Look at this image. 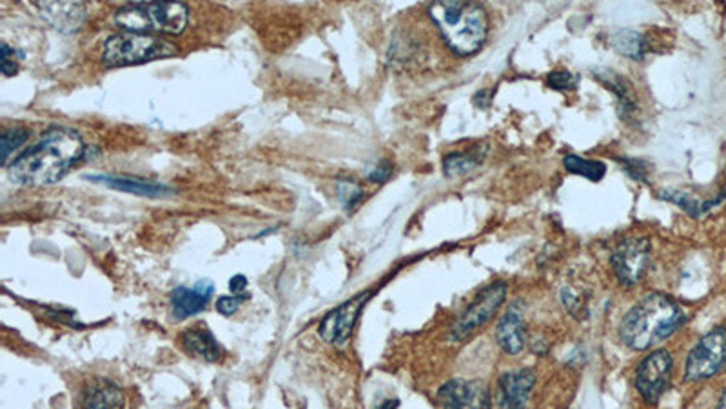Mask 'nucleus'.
<instances>
[{
    "label": "nucleus",
    "instance_id": "f03ea898",
    "mask_svg": "<svg viewBox=\"0 0 726 409\" xmlns=\"http://www.w3.org/2000/svg\"><path fill=\"white\" fill-rule=\"evenodd\" d=\"M684 322L686 311L675 299L665 293H650L623 317L619 337L627 347L645 351L666 340Z\"/></svg>",
    "mask_w": 726,
    "mask_h": 409
},
{
    "label": "nucleus",
    "instance_id": "2f4dec72",
    "mask_svg": "<svg viewBox=\"0 0 726 409\" xmlns=\"http://www.w3.org/2000/svg\"><path fill=\"white\" fill-rule=\"evenodd\" d=\"M398 407V400H385L382 405H378L376 409H396Z\"/></svg>",
    "mask_w": 726,
    "mask_h": 409
},
{
    "label": "nucleus",
    "instance_id": "9b49d317",
    "mask_svg": "<svg viewBox=\"0 0 726 409\" xmlns=\"http://www.w3.org/2000/svg\"><path fill=\"white\" fill-rule=\"evenodd\" d=\"M438 400L441 409H491V391L483 380H448Z\"/></svg>",
    "mask_w": 726,
    "mask_h": 409
},
{
    "label": "nucleus",
    "instance_id": "bb28decb",
    "mask_svg": "<svg viewBox=\"0 0 726 409\" xmlns=\"http://www.w3.org/2000/svg\"><path fill=\"white\" fill-rule=\"evenodd\" d=\"M3 62H0V66H3V73L6 75V77H14L17 71H19V57H23L19 52H15L14 48H10L8 44H3Z\"/></svg>",
    "mask_w": 726,
    "mask_h": 409
},
{
    "label": "nucleus",
    "instance_id": "9d476101",
    "mask_svg": "<svg viewBox=\"0 0 726 409\" xmlns=\"http://www.w3.org/2000/svg\"><path fill=\"white\" fill-rule=\"evenodd\" d=\"M369 299H371V291L358 293L356 297L349 299L347 302L340 304L331 313H327L318 328L320 337L329 344L344 346L351 338L356 320Z\"/></svg>",
    "mask_w": 726,
    "mask_h": 409
},
{
    "label": "nucleus",
    "instance_id": "5701e85b",
    "mask_svg": "<svg viewBox=\"0 0 726 409\" xmlns=\"http://www.w3.org/2000/svg\"><path fill=\"white\" fill-rule=\"evenodd\" d=\"M612 46L616 52H619L621 55L634 59V61H641L645 57L646 52V41L639 32L634 30H621L612 37Z\"/></svg>",
    "mask_w": 726,
    "mask_h": 409
},
{
    "label": "nucleus",
    "instance_id": "4be33fe9",
    "mask_svg": "<svg viewBox=\"0 0 726 409\" xmlns=\"http://www.w3.org/2000/svg\"><path fill=\"white\" fill-rule=\"evenodd\" d=\"M563 166L569 173L589 178L592 182L603 180L607 175V164L601 160H592V158H583L580 155H567L563 158Z\"/></svg>",
    "mask_w": 726,
    "mask_h": 409
},
{
    "label": "nucleus",
    "instance_id": "39448f33",
    "mask_svg": "<svg viewBox=\"0 0 726 409\" xmlns=\"http://www.w3.org/2000/svg\"><path fill=\"white\" fill-rule=\"evenodd\" d=\"M176 53V48L158 35L122 32L106 41L104 64L108 68L138 66L153 61L169 59Z\"/></svg>",
    "mask_w": 726,
    "mask_h": 409
},
{
    "label": "nucleus",
    "instance_id": "cd10ccee",
    "mask_svg": "<svg viewBox=\"0 0 726 409\" xmlns=\"http://www.w3.org/2000/svg\"><path fill=\"white\" fill-rule=\"evenodd\" d=\"M244 299H246V295H225V297H220L218 302H216V309H218V313H222L225 317H231L240 309Z\"/></svg>",
    "mask_w": 726,
    "mask_h": 409
},
{
    "label": "nucleus",
    "instance_id": "7c9ffc66",
    "mask_svg": "<svg viewBox=\"0 0 726 409\" xmlns=\"http://www.w3.org/2000/svg\"><path fill=\"white\" fill-rule=\"evenodd\" d=\"M246 288H248V279H246L244 275H234V277H231V281H229V290H231L232 295H244Z\"/></svg>",
    "mask_w": 726,
    "mask_h": 409
},
{
    "label": "nucleus",
    "instance_id": "393cba45",
    "mask_svg": "<svg viewBox=\"0 0 726 409\" xmlns=\"http://www.w3.org/2000/svg\"><path fill=\"white\" fill-rule=\"evenodd\" d=\"M338 196L347 212H353L358 208V204L363 198V189L358 185L354 180H340L338 182Z\"/></svg>",
    "mask_w": 726,
    "mask_h": 409
},
{
    "label": "nucleus",
    "instance_id": "a211bd4d",
    "mask_svg": "<svg viewBox=\"0 0 726 409\" xmlns=\"http://www.w3.org/2000/svg\"><path fill=\"white\" fill-rule=\"evenodd\" d=\"M182 344L189 353H193L207 362H216L222 357V346L216 342V338L212 337L211 331L202 329V328H191V329L184 331Z\"/></svg>",
    "mask_w": 726,
    "mask_h": 409
},
{
    "label": "nucleus",
    "instance_id": "473e14b6",
    "mask_svg": "<svg viewBox=\"0 0 726 409\" xmlns=\"http://www.w3.org/2000/svg\"><path fill=\"white\" fill-rule=\"evenodd\" d=\"M717 409H726V389L722 391V395H721V400H719V405H717Z\"/></svg>",
    "mask_w": 726,
    "mask_h": 409
},
{
    "label": "nucleus",
    "instance_id": "423d86ee",
    "mask_svg": "<svg viewBox=\"0 0 726 409\" xmlns=\"http://www.w3.org/2000/svg\"><path fill=\"white\" fill-rule=\"evenodd\" d=\"M507 284L505 282H495L483 290L468 306L467 309L459 315V319L452 324L450 328V338L456 342H461L468 338L474 331H477L481 326H486L504 306L507 299Z\"/></svg>",
    "mask_w": 726,
    "mask_h": 409
},
{
    "label": "nucleus",
    "instance_id": "c85d7f7f",
    "mask_svg": "<svg viewBox=\"0 0 726 409\" xmlns=\"http://www.w3.org/2000/svg\"><path fill=\"white\" fill-rule=\"evenodd\" d=\"M392 176V164L389 160H382L376 164V167L367 175V178L374 184H382Z\"/></svg>",
    "mask_w": 726,
    "mask_h": 409
},
{
    "label": "nucleus",
    "instance_id": "f8f14e48",
    "mask_svg": "<svg viewBox=\"0 0 726 409\" xmlns=\"http://www.w3.org/2000/svg\"><path fill=\"white\" fill-rule=\"evenodd\" d=\"M536 385V373L531 367L507 371L498 380V405L500 409H525L533 389Z\"/></svg>",
    "mask_w": 726,
    "mask_h": 409
},
{
    "label": "nucleus",
    "instance_id": "4468645a",
    "mask_svg": "<svg viewBox=\"0 0 726 409\" xmlns=\"http://www.w3.org/2000/svg\"><path fill=\"white\" fill-rule=\"evenodd\" d=\"M88 180L104 184L111 189L138 195V196H149V198H164L171 196L174 191L169 185L153 182V180H144L138 176H127V175H86Z\"/></svg>",
    "mask_w": 726,
    "mask_h": 409
},
{
    "label": "nucleus",
    "instance_id": "b1692460",
    "mask_svg": "<svg viewBox=\"0 0 726 409\" xmlns=\"http://www.w3.org/2000/svg\"><path fill=\"white\" fill-rule=\"evenodd\" d=\"M30 138V131L24 128H12L3 133V162L8 164L12 153L24 146Z\"/></svg>",
    "mask_w": 726,
    "mask_h": 409
},
{
    "label": "nucleus",
    "instance_id": "a878e982",
    "mask_svg": "<svg viewBox=\"0 0 726 409\" xmlns=\"http://www.w3.org/2000/svg\"><path fill=\"white\" fill-rule=\"evenodd\" d=\"M578 82H580L578 75L570 71H552L547 77V84L558 91H572L578 88Z\"/></svg>",
    "mask_w": 726,
    "mask_h": 409
},
{
    "label": "nucleus",
    "instance_id": "c756f323",
    "mask_svg": "<svg viewBox=\"0 0 726 409\" xmlns=\"http://www.w3.org/2000/svg\"><path fill=\"white\" fill-rule=\"evenodd\" d=\"M621 164L627 166V173H628L632 178L646 180L648 173H646V169H645V167H646L645 162H641V160H632V158H625Z\"/></svg>",
    "mask_w": 726,
    "mask_h": 409
},
{
    "label": "nucleus",
    "instance_id": "0eeeda50",
    "mask_svg": "<svg viewBox=\"0 0 726 409\" xmlns=\"http://www.w3.org/2000/svg\"><path fill=\"white\" fill-rule=\"evenodd\" d=\"M726 362V329H710L690 351L684 364V378L702 382L717 375Z\"/></svg>",
    "mask_w": 726,
    "mask_h": 409
},
{
    "label": "nucleus",
    "instance_id": "f257e3e1",
    "mask_svg": "<svg viewBox=\"0 0 726 409\" xmlns=\"http://www.w3.org/2000/svg\"><path fill=\"white\" fill-rule=\"evenodd\" d=\"M84 151V140L75 129L55 126L8 166V176L21 185L55 184L82 158Z\"/></svg>",
    "mask_w": 726,
    "mask_h": 409
},
{
    "label": "nucleus",
    "instance_id": "aec40b11",
    "mask_svg": "<svg viewBox=\"0 0 726 409\" xmlns=\"http://www.w3.org/2000/svg\"><path fill=\"white\" fill-rule=\"evenodd\" d=\"M122 404V391L111 382H100L88 389L84 409H120Z\"/></svg>",
    "mask_w": 726,
    "mask_h": 409
},
{
    "label": "nucleus",
    "instance_id": "20e7f679",
    "mask_svg": "<svg viewBox=\"0 0 726 409\" xmlns=\"http://www.w3.org/2000/svg\"><path fill=\"white\" fill-rule=\"evenodd\" d=\"M115 23L137 33L180 35L189 24V10L180 3H133L117 12Z\"/></svg>",
    "mask_w": 726,
    "mask_h": 409
},
{
    "label": "nucleus",
    "instance_id": "2eb2a0df",
    "mask_svg": "<svg viewBox=\"0 0 726 409\" xmlns=\"http://www.w3.org/2000/svg\"><path fill=\"white\" fill-rule=\"evenodd\" d=\"M41 17L62 33L77 32L86 21V6L80 3H35Z\"/></svg>",
    "mask_w": 726,
    "mask_h": 409
},
{
    "label": "nucleus",
    "instance_id": "ddd939ff",
    "mask_svg": "<svg viewBox=\"0 0 726 409\" xmlns=\"http://www.w3.org/2000/svg\"><path fill=\"white\" fill-rule=\"evenodd\" d=\"M214 291V284L209 279H202L194 288L180 286L171 291V306L176 320L189 319L205 309Z\"/></svg>",
    "mask_w": 726,
    "mask_h": 409
},
{
    "label": "nucleus",
    "instance_id": "412c9836",
    "mask_svg": "<svg viewBox=\"0 0 726 409\" xmlns=\"http://www.w3.org/2000/svg\"><path fill=\"white\" fill-rule=\"evenodd\" d=\"M661 196L665 200H670V202L677 204L681 210H684L692 217H701L702 214H706L710 208L717 206V204L722 200V196H717V198H712V200H701V198H697L695 195H692L688 191H677V189L663 191Z\"/></svg>",
    "mask_w": 726,
    "mask_h": 409
},
{
    "label": "nucleus",
    "instance_id": "7ed1b4c3",
    "mask_svg": "<svg viewBox=\"0 0 726 409\" xmlns=\"http://www.w3.org/2000/svg\"><path fill=\"white\" fill-rule=\"evenodd\" d=\"M429 17L439 30L447 46L459 57L481 50L489 35L487 12L474 3H432Z\"/></svg>",
    "mask_w": 726,
    "mask_h": 409
},
{
    "label": "nucleus",
    "instance_id": "6ab92c4d",
    "mask_svg": "<svg viewBox=\"0 0 726 409\" xmlns=\"http://www.w3.org/2000/svg\"><path fill=\"white\" fill-rule=\"evenodd\" d=\"M487 155L486 146H476L465 151L450 153L443 158V173L445 176H461L472 173L477 166L483 164Z\"/></svg>",
    "mask_w": 726,
    "mask_h": 409
},
{
    "label": "nucleus",
    "instance_id": "dca6fc26",
    "mask_svg": "<svg viewBox=\"0 0 726 409\" xmlns=\"http://www.w3.org/2000/svg\"><path fill=\"white\" fill-rule=\"evenodd\" d=\"M525 337H527V331H525L523 309H522L520 302H514L509 308V311L504 315V319L498 322L496 340L505 353L518 355L525 347V342H527Z\"/></svg>",
    "mask_w": 726,
    "mask_h": 409
},
{
    "label": "nucleus",
    "instance_id": "1a4fd4ad",
    "mask_svg": "<svg viewBox=\"0 0 726 409\" xmlns=\"http://www.w3.org/2000/svg\"><path fill=\"white\" fill-rule=\"evenodd\" d=\"M612 270L619 284L632 288L643 281L650 262V244L643 237L625 239L612 253Z\"/></svg>",
    "mask_w": 726,
    "mask_h": 409
},
{
    "label": "nucleus",
    "instance_id": "6e6552de",
    "mask_svg": "<svg viewBox=\"0 0 726 409\" xmlns=\"http://www.w3.org/2000/svg\"><path fill=\"white\" fill-rule=\"evenodd\" d=\"M674 358L665 349H655L646 355L636 371V387L648 404H657L670 385Z\"/></svg>",
    "mask_w": 726,
    "mask_h": 409
},
{
    "label": "nucleus",
    "instance_id": "f3484780",
    "mask_svg": "<svg viewBox=\"0 0 726 409\" xmlns=\"http://www.w3.org/2000/svg\"><path fill=\"white\" fill-rule=\"evenodd\" d=\"M596 77H598V81H601L603 86H607L618 97L619 115L625 120L634 119V115L637 113V99L634 95L630 82H627L623 77H619L618 73H614L610 70H601V71H598Z\"/></svg>",
    "mask_w": 726,
    "mask_h": 409
}]
</instances>
